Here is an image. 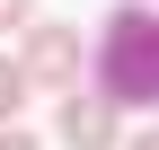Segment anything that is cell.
<instances>
[{"mask_svg": "<svg viewBox=\"0 0 159 150\" xmlns=\"http://www.w3.org/2000/svg\"><path fill=\"white\" fill-rule=\"evenodd\" d=\"M89 71H97V88H106L124 115L159 106V9H150V0H124V9L97 27Z\"/></svg>", "mask_w": 159, "mask_h": 150, "instance_id": "obj_1", "label": "cell"}, {"mask_svg": "<svg viewBox=\"0 0 159 150\" xmlns=\"http://www.w3.org/2000/svg\"><path fill=\"white\" fill-rule=\"evenodd\" d=\"M53 133H62L71 150H124V106H115L97 80H89V88L71 80V88H62V106H53Z\"/></svg>", "mask_w": 159, "mask_h": 150, "instance_id": "obj_2", "label": "cell"}, {"mask_svg": "<svg viewBox=\"0 0 159 150\" xmlns=\"http://www.w3.org/2000/svg\"><path fill=\"white\" fill-rule=\"evenodd\" d=\"M27 80L35 88H71L80 80V62H89V44H80V27H44V18H27Z\"/></svg>", "mask_w": 159, "mask_h": 150, "instance_id": "obj_3", "label": "cell"}, {"mask_svg": "<svg viewBox=\"0 0 159 150\" xmlns=\"http://www.w3.org/2000/svg\"><path fill=\"white\" fill-rule=\"evenodd\" d=\"M27 62H18V53H0V124H18V106H27Z\"/></svg>", "mask_w": 159, "mask_h": 150, "instance_id": "obj_4", "label": "cell"}, {"mask_svg": "<svg viewBox=\"0 0 159 150\" xmlns=\"http://www.w3.org/2000/svg\"><path fill=\"white\" fill-rule=\"evenodd\" d=\"M27 18H35V0H0V35H27Z\"/></svg>", "mask_w": 159, "mask_h": 150, "instance_id": "obj_5", "label": "cell"}, {"mask_svg": "<svg viewBox=\"0 0 159 150\" xmlns=\"http://www.w3.org/2000/svg\"><path fill=\"white\" fill-rule=\"evenodd\" d=\"M0 150H44V141H35L27 124H0Z\"/></svg>", "mask_w": 159, "mask_h": 150, "instance_id": "obj_6", "label": "cell"}, {"mask_svg": "<svg viewBox=\"0 0 159 150\" xmlns=\"http://www.w3.org/2000/svg\"><path fill=\"white\" fill-rule=\"evenodd\" d=\"M124 150H159V124H150V133H133V141H124Z\"/></svg>", "mask_w": 159, "mask_h": 150, "instance_id": "obj_7", "label": "cell"}]
</instances>
